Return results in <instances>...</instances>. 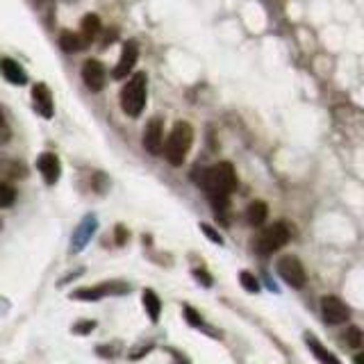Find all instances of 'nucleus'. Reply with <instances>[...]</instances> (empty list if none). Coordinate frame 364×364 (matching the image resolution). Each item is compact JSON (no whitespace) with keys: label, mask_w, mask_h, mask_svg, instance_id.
Segmentation results:
<instances>
[{"label":"nucleus","mask_w":364,"mask_h":364,"mask_svg":"<svg viewBox=\"0 0 364 364\" xmlns=\"http://www.w3.org/2000/svg\"><path fill=\"white\" fill-rule=\"evenodd\" d=\"M37 168L39 173L43 176L46 185H55L57 180L62 176V164H60V157L55 153H41L37 159Z\"/></svg>","instance_id":"obj_10"},{"label":"nucleus","mask_w":364,"mask_h":364,"mask_svg":"<svg viewBox=\"0 0 364 364\" xmlns=\"http://www.w3.org/2000/svg\"><path fill=\"white\" fill-rule=\"evenodd\" d=\"M200 230H203L205 235H208V239H212V242H214V244H223V239H221V235H219V232H216V230H214V228H212V225H208V223H200Z\"/></svg>","instance_id":"obj_24"},{"label":"nucleus","mask_w":364,"mask_h":364,"mask_svg":"<svg viewBox=\"0 0 364 364\" xmlns=\"http://www.w3.org/2000/svg\"><path fill=\"white\" fill-rule=\"evenodd\" d=\"M291 239V230H289V225L287 223H273L269 225L267 230H262L255 239V253L257 255H271V253H276V250H280L284 244H287Z\"/></svg>","instance_id":"obj_4"},{"label":"nucleus","mask_w":364,"mask_h":364,"mask_svg":"<svg viewBox=\"0 0 364 364\" xmlns=\"http://www.w3.org/2000/svg\"><path fill=\"white\" fill-rule=\"evenodd\" d=\"M321 316H323V321L330 326H341L350 318V310L344 301L337 299V296H323L321 299Z\"/></svg>","instance_id":"obj_6"},{"label":"nucleus","mask_w":364,"mask_h":364,"mask_svg":"<svg viewBox=\"0 0 364 364\" xmlns=\"http://www.w3.org/2000/svg\"><path fill=\"white\" fill-rule=\"evenodd\" d=\"M82 80L91 91H102L105 89V68L98 60H89L82 64Z\"/></svg>","instance_id":"obj_11"},{"label":"nucleus","mask_w":364,"mask_h":364,"mask_svg":"<svg viewBox=\"0 0 364 364\" xmlns=\"http://www.w3.org/2000/svg\"><path fill=\"white\" fill-rule=\"evenodd\" d=\"M146 73H134L128 85L123 87L121 94V107L128 117L136 119L146 107V96H148V87H146Z\"/></svg>","instance_id":"obj_3"},{"label":"nucleus","mask_w":364,"mask_h":364,"mask_svg":"<svg viewBox=\"0 0 364 364\" xmlns=\"http://www.w3.org/2000/svg\"><path fill=\"white\" fill-rule=\"evenodd\" d=\"M0 125H5V117H3V109H0Z\"/></svg>","instance_id":"obj_30"},{"label":"nucleus","mask_w":364,"mask_h":364,"mask_svg":"<svg viewBox=\"0 0 364 364\" xmlns=\"http://www.w3.org/2000/svg\"><path fill=\"white\" fill-rule=\"evenodd\" d=\"M353 362H355V364H364V350H360L358 355H355V360H353Z\"/></svg>","instance_id":"obj_29"},{"label":"nucleus","mask_w":364,"mask_h":364,"mask_svg":"<svg viewBox=\"0 0 364 364\" xmlns=\"http://www.w3.org/2000/svg\"><path fill=\"white\" fill-rule=\"evenodd\" d=\"M0 173L7 178H26V166L14 162V159H3L0 162Z\"/></svg>","instance_id":"obj_21"},{"label":"nucleus","mask_w":364,"mask_h":364,"mask_svg":"<svg viewBox=\"0 0 364 364\" xmlns=\"http://www.w3.org/2000/svg\"><path fill=\"white\" fill-rule=\"evenodd\" d=\"M239 282H242V287L246 291H250V294H257L259 291V282H257V278L250 271H242V273H239Z\"/></svg>","instance_id":"obj_22"},{"label":"nucleus","mask_w":364,"mask_h":364,"mask_svg":"<svg viewBox=\"0 0 364 364\" xmlns=\"http://www.w3.org/2000/svg\"><path fill=\"white\" fill-rule=\"evenodd\" d=\"M136 57H139V43H136L134 39L125 41V43H123V48H121V57H119L117 66H114L112 75L117 77V80H121V77H125V75H130L132 66L136 64Z\"/></svg>","instance_id":"obj_8"},{"label":"nucleus","mask_w":364,"mask_h":364,"mask_svg":"<svg viewBox=\"0 0 364 364\" xmlns=\"http://www.w3.org/2000/svg\"><path fill=\"white\" fill-rule=\"evenodd\" d=\"M32 100H34V107H37V112L41 114L43 119H50L55 114V107H53V94L50 89L46 85H34L32 87Z\"/></svg>","instance_id":"obj_12"},{"label":"nucleus","mask_w":364,"mask_h":364,"mask_svg":"<svg viewBox=\"0 0 364 364\" xmlns=\"http://www.w3.org/2000/svg\"><path fill=\"white\" fill-rule=\"evenodd\" d=\"M267 216H269V208H267V203H262V200H255V203H250L248 205V210H246V221L250 225H262L267 221Z\"/></svg>","instance_id":"obj_16"},{"label":"nucleus","mask_w":364,"mask_h":364,"mask_svg":"<svg viewBox=\"0 0 364 364\" xmlns=\"http://www.w3.org/2000/svg\"><path fill=\"white\" fill-rule=\"evenodd\" d=\"M305 344H307V348L314 353V358L321 362V364H341L335 353H330L314 335H305Z\"/></svg>","instance_id":"obj_14"},{"label":"nucleus","mask_w":364,"mask_h":364,"mask_svg":"<svg viewBox=\"0 0 364 364\" xmlns=\"http://www.w3.org/2000/svg\"><path fill=\"white\" fill-rule=\"evenodd\" d=\"M203 191L208 193L210 203L216 208V212H223L228 208V198L237 187V173L235 166L228 162H219L210 168H205L196 178Z\"/></svg>","instance_id":"obj_1"},{"label":"nucleus","mask_w":364,"mask_h":364,"mask_svg":"<svg viewBox=\"0 0 364 364\" xmlns=\"http://www.w3.org/2000/svg\"><path fill=\"white\" fill-rule=\"evenodd\" d=\"M94 328H96V321H80V323H75L73 333L75 335H89Z\"/></svg>","instance_id":"obj_25"},{"label":"nucleus","mask_w":364,"mask_h":364,"mask_svg":"<svg viewBox=\"0 0 364 364\" xmlns=\"http://www.w3.org/2000/svg\"><path fill=\"white\" fill-rule=\"evenodd\" d=\"M141 301H144V307H146L148 318H151V321H157L159 314H162V301H159V296H157L155 291H151V289H146Z\"/></svg>","instance_id":"obj_17"},{"label":"nucleus","mask_w":364,"mask_h":364,"mask_svg":"<svg viewBox=\"0 0 364 364\" xmlns=\"http://www.w3.org/2000/svg\"><path fill=\"white\" fill-rule=\"evenodd\" d=\"M341 341H344L348 348H360V346H364V335L358 326H348L346 333L341 335Z\"/></svg>","instance_id":"obj_20"},{"label":"nucleus","mask_w":364,"mask_h":364,"mask_svg":"<svg viewBox=\"0 0 364 364\" xmlns=\"http://www.w3.org/2000/svg\"><path fill=\"white\" fill-rule=\"evenodd\" d=\"M193 276H196L203 284H205V287H210V284H212V278H208V276H205V271H200V269H196V271H193Z\"/></svg>","instance_id":"obj_27"},{"label":"nucleus","mask_w":364,"mask_h":364,"mask_svg":"<svg viewBox=\"0 0 364 364\" xmlns=\"http://www.w3.org/2000/svg\"><path fill=\"white\" fill-rule=\"evenodd\" d=\"M60 46H62V50L64 53H77V50H82L87 41L82 39V34H75V32H64L62 37H60Z\"/></svg>","instance_id":"obj_18"},{"label":"nucleus","mask_w":364,"mask_h":364,"mask_svg":"<svg viewBox=\"0 0 364 364\" xmlns=\"http://www.w3.org/2000/svg\"><path fill=\"white\" fill-rule=\"evenodd\" d=\"M94 230H96V219H94V216H87V219L82 221V225L77 228L75 239H73V250H75V253L82 246H87V242L91 239V235H94Z\"/></svg>","instance_id":"obj_15"},{"label":"nucleus","mask_w":364,"mask_h":364,"mask_svg":"<svg viewBox=\"0 0 364 364\" xmlns=\"http://www.w3.org/2000/svg\"><path fill=\"white\" fill-rule=\"evenodd\" d=\"M14 200H16V189L0 182V208H9V205H14Z\"/></svg>","instance_id":"obj_23"},{"label":"nucleus","mask_w":364,"mask_h":364,"mask_svg":"<svg viewBox=\"0 0 364 364\" xmlns=\"http://www.w3.org/2000/svg\"><path fill=\"white\" fill-rule=\"evenodd\" d=\"M125 291H128V284L125 282H102V284H96V287L73 291L71 299H75V301H98V299H102V296L125 294Z\"/></svg>","instance_id":"obj_7"},{"label":"nucleus","mask_w":364,"mask_h":364,"mask_svg":"<svg viewBox=\"0 0 364 364\" xmlns=\"http://www.w3.org/2000/svg\"><path fill=\"white\" fill-rule=\"evenodd\" d=\"M278 276L289 284V287L294 289H301L305 287V282H307V273H305V267L301 264V259L299 257H294V255H284L278 259Z\"/></svg>","instance_id":"obj_5"},{"label":"nucleus","mask_w":364,"mask_h":364,"mask_svg":"<svg viewBox=\"0 0 364 364\" xmlns=\"http://www.w3.org/2000/svg\"><path fill=\"white\" fill-rule=\"evenodd\" d=\"M0 73L5 75V80H9L11 85H26L28 75L23 71V66H18V62L9 60V57H3L0 60Z\"/></svg>","instance_id":"obj_13"},{"label":"nucleus","mask_w":364,"mask_h":364,"mask_svg":"<svg viewBox=\"0 0 364 364\" xmlns=\"http://www.w3.org/2000/svg\"><path fill=\"white\" fill-rule=\"evenodd\" d=\"M144 148L151 155L162 153L164 148V121L162 119H151L144 130Z\"/></svg>","instance_id":"obj_9"},{"label":"nucleus","mask_w":364,"mask_h":364,"mask_svg":"<svg viewBox=\"0 0 364 364\" xmlns=\"http://www.w3.org/2000/svg\"><path fill=\"white\" fill-rule=\"evenodd\" d=\"M185 316H187V321L191 323V326H200L203 321H200V316H198V312H193L191 307H185Z\"/></svg>","instance_id":"obj_26"},{"label":"nucleus","mask_w":364,"mask_h":364,"mask_svg":"<svg viewBox=\"0 0 364 364\" xmlns=\"http://www.w3.org/2000/svg\"><path fill=\"white\" fill-rule=\"evenodd\" d=\"M80 28H82V39L87 43H91L98 37V32H100V21H98L96 14H87L82 18V23H80Z\"/></svg>","instance_id":"obj_19"},{"label":"nucleus","mask_w":364,"mask_h":364,"mask_svg":"<svg viewBox=\"0 0 364 364\" xmlns=\"http://www.w3.org/2000/svg\"><path fill=\"white\" fill-rule=\"evenodd\" d=\"M191 144H193V128L187 121H178L173 125V130H171V134L164 139L162 153L166 157V162L171 166H180L182 162H185Z\"/></svg>","instance_id":"obj_2"},{"label":"nucleus","mask_w":364,"mask_h":364,"mask_svg":"<svg viewBox=\"0 0 364 364\" xmlns=\"http://www.w3.org/2000/svg\"><path fill=\"white\" fill-rule=\"evenodd\" d=\"M9 139V130L5 128V125H0V144H5Z\"/></svg>","instance_id":"obj_28"}]
</instances>
